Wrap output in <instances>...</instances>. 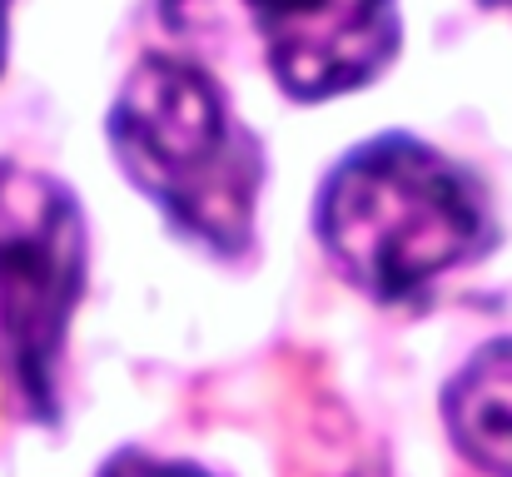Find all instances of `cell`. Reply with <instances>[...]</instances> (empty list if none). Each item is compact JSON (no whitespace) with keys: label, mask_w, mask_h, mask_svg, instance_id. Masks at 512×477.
<instances>
[{"label":"cell","mask_w":512,"mask_h":477,"mask_svg":"<svg viewBox=\"0 0 512 477\" xmlns=\"http://www.w3.org/2000/svg\"><path fill=\"white\" fill-rule=\"evenodd\" d=\"M319 239L353 284L378 299H403L483 244V204L463 169L393 135L329 174Z\"/></svg>","instance_id":"obj_2"},{"label":"cell","mask_w":512,"mask_h":477,"mask_svg":"<svg viewBox=\"0 0 512 477\" xmlns=\"http://www.w3.org/2000/svg\"><path fill=\"white\" fill-rule=\"evenodd\" d=\"M100 477H204V473L199 468H184V463H160V458L130 453V458H115Z\"/></svg>","instance_id":"obj_6"},{"label":"cell","mask_w":512,"mask_h":477,"mask_svg":"<svg viewBox=\"0 0 512 477\" xmlns=\"http://www.w3.org/2000/svg\"><path fill=\"white\" fill-rule=\"evenodd\" d=\"M85 284L75 199L25 164H0V358L30 408L55 398V358Z\"/></svg>","instance_id":"obj_3"},{"label":"cell","mask_w":512,"mask_h":477,"mask_svg":"<svg viewBox=\"0 0 512 477\" xmlns=\"http://www.w3.org/2000/svg\"><path fill=\"white\" fill-rule=\"evenodd\" d=\"M0 35H5V0H0Z\"/></svg>","instance_id":"obj_7"},{"label":"cell","mask_w":512,"mask_h":477,"mask_svg":"<svg viewBox=\"0 0 512 477\" xmlns=\"http://www.w3.org/2000/svg\"><path fill=\"white\" fill-rule=\"evenodd\" d=\"M488 5H512V0H488Z\"/></svg>","instance_id":"obj_8"},{"label":"cell","mask_w":512,"mask_h":477,"mask_svg":"<svg viewBox=\"0 0 512 477\" xmlns=\"http://www.w3.org/2000/svg\"><path fill=\"white\" fill-rule=\"evenodd\" d=\"M448 433L483 473L512 477V338L488 343L443 398Z\"/></svg>","instance_id":"obj_5"},{"label":"cell","mask_w":512,"mask_h":477,"mask_svg":"<svg viewBox=\"0 0 512 477\" xmlns=\"http://www.w3.org/2000/svg\"><path fill=\"white\" fill-rule=\"evenodd\" d=\"M110 135L130 179L179 229L224 254L249 244L264 164L204 70L170 55L140 60L125 80Z\"/></svg>","instance_id":"obj_1"},{"label":"cell","mask_w":512,"mask_h":477,"mask_svg":"<svg viewBox=\"0 0 512 477\" xmlns=\"http://www.w3.org/2000/svg\"><path fill=\"white\" fill-rule=\"evenodd\" d=\"M279 85L299 100L343 95L373 80L393 45V0H249Z\"/></svg>","instance_id":"obj_4"}]
</instances>
